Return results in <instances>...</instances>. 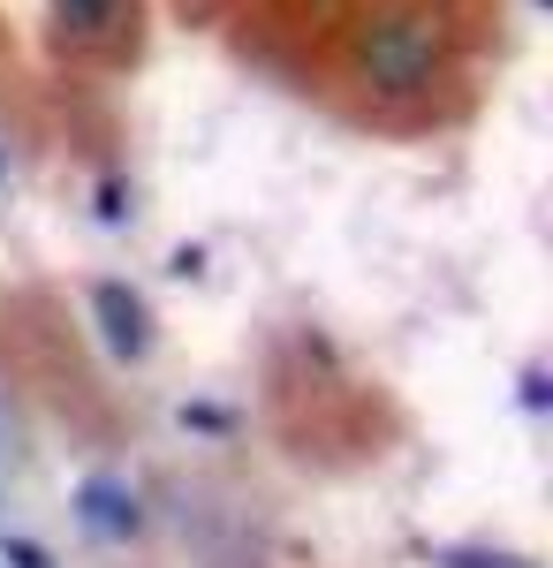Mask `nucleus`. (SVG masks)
I'll return each instance as SVG.
<instances>
[{
    "instance_id": "1",
    "label": "nucleus",
    "mask_w": 553,
    "mask_h": 568,
    "mask_svg": "<svg viewBox=\"0 0 553 568\" xmlns=\"http://www.w3.org/2000/svg\"><path fill=\"white\" fill-rule=\"evenodd\" d=\"M349 61H356V77H364L372 91L410 99V91H425L432 77L448 69V31H440V16H432V8L394 0V8H372V16L356 23Z\"/></svg>"
},
{
    "instance_id": "2",
    "label": "nucleus",
    "mask_w": 553,
    "mask_h": 568,
    "mask_svg": "<svg viewBox=\"0 0 553 568\" xmlns=\"http://www.w3.org/2000/svg\"><path fill=\"white\" fill-rule=\"evenodd\" d=\"M137 16H144V0H46L53 39L84 61H122L137 45Z\"/></svg>"
}]
</instances>
